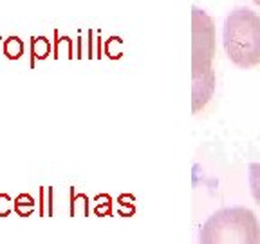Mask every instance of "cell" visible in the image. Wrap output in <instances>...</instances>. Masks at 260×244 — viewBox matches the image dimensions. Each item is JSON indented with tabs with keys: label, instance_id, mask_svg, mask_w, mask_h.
Listing matches in <instances>:
<instances>
[{
	"label": "cell",
	"instance_id": "9",
	"mask_svg": "<svg viewBox=\"0 0 260 244\" xmlns=\"http://www.w3.org/2000/svg\"><path fill=\"white\" fill-rule=\"evenodd\" d=\"M89 214V199L85 195L74 194L71 190V216H87Z\"/></svg>",
	"mask_w": 260,
	"mask_h": 244
},
{
	"label": "cell",
	"instance_id": "8",
	"mask_svg": "<svg viewBox=\"0 0 260 244\" xmlns=\"http://www.w3.org/2000/svg\"><path fill=\"white\" fill-rule=\"evenodd\" d=\"M54 58H73V40L69 37H58V31H54Z\"/></svg>",
	"mask_w": 260,
	"mask_h": 244
},
{
	"label": "cell",
	"instance_id": "12",
	"mask_svg": "<svg viewBox=\"0 0 260 244\" xmlns=\"http://www.w3.org/2000/svg\"><path fill=\"white\" fill-rule=\"evenodd\" d=\"M96 214L98 216H105V214H109V197H105V199H103V204H100V206L96 208Z\"/></svg>",
	"mask_w": 260,
	"mask_h": 244
},
{
	"label": "cell",
	"instance_id": "7",
	"mask_svg": "<svg viewBox=\"0 0 260 244\" xmlns=\"http://www.w3.org/2000/svg\"><path fill=\"white\" fill-rule=\"evenodd\" d=\"M24 51H25V47L20 37H9V38H6L4 44H2V53H4V56L8 58V60H18V58H22Z\"/></svg>",
	"mask_w": 260,
	"mask_h": 244
},
{
	"label": "cell",
	"instance_id": "13",
	"mask_svg": "<svg viewBox=\"0 0 260 244\" xmlns=\"http://www.w3.org/2000/svg\"><path fill=\"white\" fill-rule=\"evenodd\" d=\"M253 2H255L256 6H260V0H253Z\"/></svg>",
	"mask_w": 260,
	"mask_h": 244
},
{
	"label": "cell",
	"instance_id": "14",
	"mask_svg": "<svg viewBox=\"0 0 260 244\" xmlns=\"http://www.w3.org/2000/svg\"><path fill=\"white\" fill-rule=\"evenodd\" d=\"M0 42H2V38H0Z\"/></svg>",
	"mask_w": 260,
	"mask_h": 244
},
{
	"label": "cell",
	"instance_id": "10",
	"mask_svg": "<svg viewBox=\"0 0 260 244\" xmlns=\"http://www.w3.org/2000/svg\"><path fill=\"white\" fill-rule=\"evenodd\" d=\"M249 187H251V194L256 204L260 206V163L249 165Z\"/></svg>",
	"mask_w": 260,
	"mask_h": 244
},
{
	"label": "cell",
	"instance_id": "5",
	"mask_svg": "<svg viewBox=\"0 0 260 244\" xmlns=\"http://www.w3.org/2000/svg\"><path fill=\"white\" fill-rule=\"evenodd\" d=\"M38 214L40 217H53L54 216V190L53 187H40L38 188Z\"/></svg>",
	"mask_w": 260,
	"mask_h": 244
},
{
	"label": "cell",
	"instance_id": "1",
	"mask_svg": "<svg viewBox=\"0 0 260 244\" xmlns=\"http://www.w3.org/2000/svg\"><path fill=\"white\" fill-rule=\"evenodd\" d=\"M215 22L203 9L193 8V112L201 110L215 93Z\"/></svg>",
	"mask_w": 260,
	"mask_h": 244
},
{
	"label": "cell",
	"instance_id": "2",
	"mask_svg": "<svg viewBox=\"0 0 260 244\" xmlns=\"http://www.w3.org/2000/svg\"><path fill=\"white\" fill-rule=\"evenodd\" d=\"M222 42L228 58L242 69L260 65V16L248 8H237L226 16Z\"/></svg>",
	"mask_w": 260,
	"mask_h": 244
},
{
	"label": "cell",
	"instance_id": "11",
	"mask_svg": "<svg viewBox=\"0 0 260 244\" xmlns=\"http://www.w3.org/2000/svg\"><path fill=\"white\" fill-rule=\"evenodd\" d=\"M13 211V199L8 194H0V217H8Z\"/></svg>",
	"mask_w": 260,
	"mask_h": 244
},
{
	"label": "cell",
	"instance_id": "3",
	"mask_svg": "<svg viewBox=\"0 0 260 244\" xmlns=\"http://www.w3.org/2000/svg\"><path fill=\"white\" fill-rule=\"evenodd\" d=\"M201 244H260L258 219L249 208H222L203 224Z\"/></svg>",
	"mask_w": 260,
	"mask_h": 244
},
{
	"label": "cell",
	"instance_id": "6",
	"mask_svg": "<svg viewBox=\"0 0 260 244\" xmlns=\"http://www.w3.org/2000/svg\"><path fill=\"white\" fill-rule=\"evenodd\" d=\"M13 208H15L16 216L20 217H29L32 216V211H35V208H37V201H35V197H32L31 194H20L15 197V203H13Z\"/></svg>",
	"mask_w": 260,
	"mask_h": 244
},
{
	"label": "cell",
	"instance_id": "4",
	"mask_svg": "<svg viewBox=\"0 0 260 244\" xmlns=\"http://www.w3.org/2000/svg\"><path fill=\"white\" fill-rule=\"evenodd\" d=\"M51 49H53V45L45 37H42V35L31 37V44H29V53H31L29 67H35L38 60H45L49 56V53H51Z\"/></svg>",
	"mask_w": 260,
	"mask_h": 244
}]
</instances>
